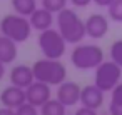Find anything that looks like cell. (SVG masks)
<instances>
[{
  "instance_id": "obj_1",
  "label": "cell",
  "mask_w": 122,
  "mask_h": 115,
  "mask_svg": "<svg viewBox=\"0 0 122 115\" xmlns=\"http://www.w3.org/2000/svg\"><path fill=\"white\" fill-rule=\"evenodd\" d=\"M55 15H57V19H55L57 30L62 34V37L65 38L67 43L77 45L87 37V34H85V20H82L74 9L65 7L64 10H60Z\"/></svg>"
},
{
  "instance_id": "obj_2",
  "label": "cell",
  "mask_w": 122,
  "mask_h": 115,
  "mask_svg": "<svg viewBox=\"0 0 122 115\" xmlns=\"http://www.w3.org/2000/svg\"><path fill=\"white\" fill-rule=\"evenodd\" d=\"M34 77L37 82H44L47 85H60L67 78V68L60 62V58H40L32 65Z\"/></svg>"
},
{
  "instance_id": "obj_3",
  "label": "cell",
  "mask_w": 122,
  "mask_h": 115,
  "mask_svg": "<svg viewBox=\"0 0 122 115\" xmlns=\"http://www.w3.org/2000/svg\"><path fill=\"white\" fill-rule=\"evenodd\" d=\"M70 62L79 70H95L104 62V50L95 43H77L70 52Z\"/></svg>"
},
{
  "instance_id": "obj_4",
  "label": "cell",
  "mask_w": 122,
  "mask_h": 115,
  "mask_svg": "<svg viewBox=\"0 0 122 115\" xmlns=\"http://www.w3.org/2000/svg\"><path fill=\"white\" fill-rule=\"evenodd\" d=\"M32 25L29 17L14 14V15H5L0 20V34L12 38L17 43H24L30 38L32 35Z\"/></svg>"
},
{
  "instance_id": "obj_5",
  "label": "cell",
  "mask_w": 122,
  "mask_h": 115,
  "mask_svg": "<svg viewBox=\"0 0 122 115\" xmlns=\"http://www.w3.org/2000/svg\"><path fill=\"white\" fill-rule=\"evenodd\" d=\"M37 43L45 58H62L67 48V42L62 37V34L52 27L44 32H39Z\"/></svg>"
},
{
  "instance_id": "obj_6",
  "label": "cell",
  "mask_w": 122,
  "mask_h": 115,
  "mask_svg": "<svg viewBox=\"0 0 122 115\" xmlns=\"http://www.w3.org/2000/svg\"><path fill=\"white\" fill-rule=\"evenodd\" d=\"M122 82V67H119L112 60H104L97 68L94 75V83L104 90V92H112L119 83Z\"/></svg>"
},
{
  "instance_id": "obj_7",
  "label": "cell",
  "mask_w": 122,
  "mask_h": 115,
  "mask_svg": "<svg viewBox=\"0 0 122 115\" xmlns=\"http://www.w3.org/2000/svg\"><path fill=\"white\" fill-rule=\"evenodd\" d=\"M109 32V17L102 14H92L85 19V34L94 40H100Z\"/></svg>"
},
{
  "instance_id": "obj_8",
  "label": "cell",
  "mask_w": 122,
  "mask_h": 115,
  "mask_svg": "<svg viewBox=\"0 0 122 115\" xmlns=\"http://www.w3.org/2000/svg\"><path fill=\"white\" fill-rule=\"evenodd\" d=\"M80 92L82 87L75 82H67L64 80L60 85H57V97L65 107H74L77 103H80Z\"/></svg>"
},
{
  "instance_id": "obj_9",
  "label": "cell",
  "mask_w": 122,
  "mask_h": 115,
  "mask_svg": "<svg viewBox=\"0 0 122 115\" xmlns=\"http://www.w3.org/2000/svg\"><path fill=\"white\" fill-rule=\"evenodd\" d=\"M25 95H27V102L35 105L37 108H40L47 100H50V85L44 83V82H34L32 85H29L25 88Z\"/></svg>"
},
{
  "instance_id": "obj_10",
  "label": "cell",
  "mask_w": 122,
  "mask_h": 115,
  "mask_svg": "<svg viewBox=\"0 0 122 115\" xmlns=\"http://www.w3.org/2000/svg\"><path fill=\"white\" fill-rule=\"evenodd\" d=\"M0 102H2L4 107H9V108H17L20 107L24 102H27V95H25V88H20L17 85H9L2 90L0 93Z\"/></svg>"
},
{
  "instance_id": "obj_11",
  "label": "cell",
  "mask_w": 122,
  "mask_h": 115,
  "mask_svg": "<svg viewBox=\"0 0 122 115\" xmlns=\"http://www.w3.org/2000/svg\"><path fill=\"white\" fill-rule=\"evenodd\" d=\"M104 90H100L95 83L92 85H85L80 92V103L84 107H89V108H100L102 103H104Z\"/></svg>"
},
{
  "instance_id": "obj_12",
  "label": "cell",
  "mask_w": 122,
  "mask_h": 115,
  "mask_svg": "<svg viewBox=\"0 0 122 115\" xmlns=\"http://www.w3.org/2000/svg\"><path fill=\"white\" fill-rule=\"evenodd\" d=\"M34 82H35V77H34L32 67H29L25 63H20V65H15L10 70V83L12 85H17L20 88H27Z\"/></svg>"
},
{
  "instance_id": "obj_13",
  "label": "cell",
  "mask_w": 122,
  "mask_h": 115,
  "mask_svg": "<svg viewBox=\"0 0 122 115\" xmlns=\"http://www.w3.org/2000/svg\"><path fill=\"white\" fill-rule=\"evenodd\" d=\"M54 15L55 14H52V12H49L47 9H44V7H37L35 9V12L29 17V20H30V25H32V29L34 30H37V32H44V30H47V29H50L52 25H54Z\"/></svg>"
},
{
  "instance_id": "obj_14",
  "label": "cell",
  "mask_w": 122,
  "mask_h": 115,
  "mask_svg": "<svg viewBox=\"0 0 122 115\" xmlns=\"http://www.w3.org/2000/svg\"><path fill=\"white\" fill-rule=\"evenodd\" d=\"M17 53H19L17 42L0 34V62H4L5 65L12 63L17 58Z\"/></svg>"
},
{
  "instance_id": "obj_15",
  "label": "cell",
  "mask_w": 122,
  "mask_h": 115,
  "mask_svg": "<svg viewBox=\"0 0 122 115\" xmlns=\"http://www.w3.org/2000/svg\"><path fill=\"white\" fill-rule=\"evenodd\" d=\"M40 115H67V107L59 98H50L40 107Z\"/></svg>"
},
{
  "instance_id": "obj_16",
  "label": "cell",
  "mask_w": 122,
  "mask_h": 115,
  "mask_svg": "<svg viewBox=\"0 0 122 115\" xmlns=\"http://www.w3.org/2000/svg\"><path fill=\"white\" fill-rule=\"evenodd\" d=\"M10 2L14 12L24 17H30L37 9V0H10Z\"/></svg>"
},
{
  "instance_id": "obj_17",
  "label": "cell",
  "mask_w": 122,
  "mask_h": 115,
  "mask_svg": "<svg viewBox=\"0 0 122 115\" xmlns=\"http://www.w3.org/2000/svg\"><path fill=\"white\" fill-rule=\"evenodd\" d=\"M107 17L112 22L122 24V0H114L107 7Z\"/></svg>"
},
{
  "instance_id": "obj_18",
  "label": "cell",
  "mask_w": 122,
  "mask_h": 115,
  "mask_svg": "<svg viewBox=\"0 0 122 115\" xmlns=\"http://www.w3.org/2000/svg\"><path fill=\"white\" fill-rule=\"evenodd\" d=\"M42 2V7L47 9L49 12L52 14H59L60 10H64L69 4V0H40Z\"/></svg>"
},
{
  "instance_id": "obj_19",
  "label": "cell",
  "mask_w": 122,
  "mask_h": 115,
  "mask_svg": "<svg viewBox=\"0 0 122 115\" xmlns=\"http://www.w3.org/2000/svg\"><path fill=\"white\" fill-rule=\"evenodd\" d=\"M109 55H110V60L112 62H115L119 67H122V40H115L110 45Z\"/></svg>"
},
{
  "instance_id": "obj_20",
  "label": "cell",
  "mask_w": 122,
  "mask_h": 115,
  "mask_svg": "<svg viewBox=\"0 0 122 115\" xmlns=\"http://www.w3.org/2000/svg\"><path fill=\"white\" fill-rule=\"evenodd\" d=\"M15 115H40V110L29 102H24L20 107L15 108Z\"/></svg>"
},
{
  "instance_id": "obj_21",
  "label": "cell",
  "mask_w": 122,
  "mask_h": 115,
  "mask_svg": "<svg viewBox=\"0 0 122 115\" xmlns=\"http://www.w3.org/2000/svg\"><path fill=\"white\" fill-rule=\"evenodd\" d=\"M110 103H115V105H122V82L110 92Z\"/></svg>"
},
{
  "instance_id": "obj_22",
  "label": "cell",
  "mask_w": 122,
  "mask_h": 115,
  "mask_svg": "<svg viewBox=\"0 0 122 115\" xmlns=\"http://www.w3.org/2000/svg\"><path fill=\"white\" fill-rule=\"evenodd\" d=\"M74 115H97V110H94V108H89V107H80V108H77L75 110V113Z\"/></svg>"
},
{
  "instance_id": "obj_23",
  "label": "cell",
  "mask_w": 122,
  "mask_h": 115,
  "mask_svg": "<svg viewBox=\"0 0 122 115\" xmlns=\"http://www.w3.org/2000/svg\"><path fill=\"white\" fill-rule=\"evenodd\" d=\"M69 2L74 7H77V9H84V7H87V5L92 4V0H69Z\"/></svg>"
},
{
  "instance_id": "obj_24",
  "label": "cell",
  "mask_w": 122,
  "mask_h": 115,
  "mask_svg": "<svg viewBox=\"0 0 122 115\" xmlns=\"http://www.w3.org/2000/svg\"><path fill=\"white\" fill-rule=\"evenodd\" d=\"M109 113L110 115H122V105L109 103Z\"/></svg>"
},
{
  "instance_id": "obj_25",
  "label": "cell",
  "mask_w": 122,
  "mask_h": 115,
  "mask_svg": "<svg viewBox=\"0 0 122 115\" xmlns=\"http://www.w3.org/2000/svg\"><path fill=\"white\" fill-rule=\"evenodd\" d=\"M112 2H114V0H92V4H95L97 7H105V9H107Z\"/></svg>"
},
{
  "instance_id": "obj_26",
  "label": "cell",
  "mask_w": 122,
  "mask_h": 115,
  "mask_svg": "<svg viewBox=\"0 0 122 115\" xmlns=\"http://www.w3.org/2000/svg\"><path fill=\"white\" fill-rule=\"evenodd\" d=\"M0 115H15V110L9 108V107H4V108H0Z\"/></svg>"
},
{
  "instance_id": "obj_27",
  "label": "cell",
  "mask_w": 122,
  "mask_h": 115,
  "mask_svg": "<svg viewBox=\"0 0 122 115\" xmlns=\"http://www.w3.org/2000/svg\"><path fill=\"white\" fill-rule=\"evenodd\" d=\"M4 75H5V63L0 62V80L4 78Z\"/></svg>"
}]
</instances>
